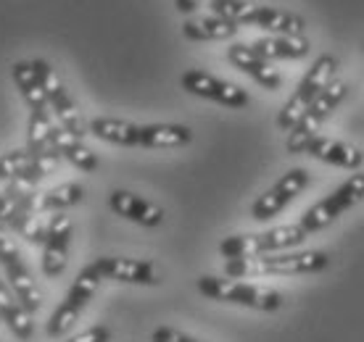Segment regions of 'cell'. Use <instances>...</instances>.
I'll use <instances>...</instances> for the list:
<instances>
[{"label": "cell", "mask_w": 364, "mask_h": 342, "mask_svg": "<svg viewBox=\"0 0 364 342\" xmlns=\"http://www.w3.org/2000/svg\"><path fill=\"white\" fill-rule=\"evenodd\" d=\"M328 253L322 250H285L251 255V258H230L225 274L230 280H254V277H301L328 269Z\"/></svg>", "instance_id": "6da1fadb"}, {"label": "cell", "mask_w": 364, "mask_h": 342, "mask_svg": "<svg viewBox=\"0 0 364 342\" xmlns=\"http://www.w3.org/2000/svg\"><path fill=\"white\" fill-rule=\"evenodd\" d=\"M211 13L232 21V24H251V27L267 29L272 35L301 37L306 29V21L291 11L272 9V6H256L248 0H211Z\"/></svg>", "instance_id": "7a4b0ae2"}, {"label": "cell", "mask_w": 364, "mask_h": 342, "mask_svg": "<svg viewBox=\"0 0 364 342\" xmlns=\"http://www.w3.org/2000/svg\"><path fill=\"white\" fill-rule=\"evenodd\" d=\"M309 234L301 229V224H282L264 229L256 234H230L219 243V253L225 258H251V255H267V253H285L301 248V243Z\"/></svg>", "instance_id": "3957f363"}, {"label": "cell", "mask_w": 364, "mask_h": 342, "mask_svg": "<svg viewBox=\"0 0 364 342\" xmlns=\"http://www.w3.org/2000/svg\"><path fill=\"white\" fill-rule=\"evenodd\" d=\"M196 287L203 297L219 300V303H230V306L254 308V311H280L282 295L277 289L259 287V285H246V282H235L230 277H214V274H203L198 277Z\"/></svg>", "instance_id": "277c9868"}, {"label": "cell", "mask_w": 364, "mask_h": 342, "mask_svg": "<svg viewBox=\"0 0 364 342\" xmlns=\"http://www.w3.org/2000/svg\"><path fill=\"white\" fill-rule=\"evenodd\" d=\"M336 74H338V58L336 55L325 53L311 63L306 77L299 82V87L293 90V95L288 98V103H285V106L280 109V114H277V126H280L282 132H291L293 126H296V121L304 116V111L309 109L311 103L322 95V90L328 87L330 82L336 79Z\"/></svg>", "instance_id": "5b68a950"}, {"label": "cell", "mask_w": 364, "mask_h": 342, "mask_svg": "<svg viewBox=\"0 0 364 342\" xmlns=\"http://www.w3.org/2000/svg\"><path fill=\"white\" fill-rule=\"evenodd\" d=\"M100 282H103V277H100V271L95 263H87V266L74 277L72 287L66 289L64 300L58 303V308H55L53 314H50V319H48V326H46L48 337L61 340V337L77 324V319L82 316V311L87 308L92 295L98 292Z\"/></svg>", "instance_id": "8992f818"}, {"label": "cell", "mask_w": 364, "mask_h": 342, "mask_svg": "<svg viewBox=\"0 0 364 342\" xmlns=\"http://www.w3.org/2000/svg\"><path fill=\"white\" fill-rule=\"evenodd\" d=\"M364 200V171H356L351 174L343 184H338L330 195L314 203V206L301 216V229L306 234H314L319 229H325L336 221L338 216H343L348 208H354L356 203H362Z\"/></svg>", "instance_id": "52a82bcc"}, {"label": "cell", "mask_w": 364, "mask_h": 342, "mask_svg": "<svg viewBox=\"0 0 364 342\" xmlns=\"http://www.w3.org/2000/svg\"><path fill=\"white\" fill-rule=\"evenodd\" d=\"M32 66H35L37 79H40L43 90H46L48 106H50V111H53L55 121L64 126L66 132H72L74 137L82 140L90 129H87V121L82 118V111L77 109V103H74L69 90L64 87V82L58 79V74H55L53 69H50V63L43 61V58H35Z\"/></svg>", "instance_id": "ba28073f"}, {"label": "cell", "mask_w": 364, "mask_h": 342, "mask_svg": "<svg viewBox=\"0 0 364 342\" xmlns=\"http://www.w3.org/2000/svg\"><path fill=\"white\" fill-rule=\"evenodd\" d=\"M346 90H348L346 82H341V79L330 82L328 87L322 90V95L311 103L309 109L304 111V116H301L299 121H296V126L288 132V140H285L288 153H304L306 143L317 135L319 124H322V121H325V118L338 109V103H341V100L346 98Z\"/></svg>", "instance_id": "9c48e42d"}, {"label": "cell", "mask_w": 364, "mask_h": 342, "mask_svg": "<svg viewBox=\"0 0 364 342\" xmlns=\"http://www.w3.org/2000/svg\"><path fill=\"white\" fill-rule=\"evenodd\" d=\"M0 266L6 271L9 287L21 300V306L27 308L29 314H37L40 303H43L40 300V289H37V282L32 280V271L24 263L21 253H18V245L14 243V237H11L6 226H0Z\"/></svg>", "instance_id": "30bf717a"}, {"label": "cell", "mask_w": 364, "mask_h": 342, "mask_svg": "<svg viewBox=\"0 0 364 342\" xmlns=\"http://www.w3.org/2000/svg\"><path fill=\"white\" fill-rule=\"evenodd\" d=\"M306 184H309V171L306 169L296 166V169L285 171L280 180L267 189L264 195H259V198L254 200L251 216H254L256 221H269L272 216H277L280 211H285V208L291 206L293 200L306 189Z\"/></svg>", "instance_id": "8fae6325"}, {"label": "cell", "mask_w": 364, "mask_h": 342, "mask_svg": "<svg viewBox=\"0 0 364 342\" xmlns=\"http://www.w3.org/2000/svg\"><path fill=\"white\" fill-rule=\"evenodd\" d=\"M182 90H188L196 98H206L214 100L219 106H228V109H246L251 98H248L246 90H240L232 82H225L214 77V74H206L200 69H188L182 74Z\"/></svg>", "instance_id": "7c38bea8"}, {"label": "cell", "mask_w": 364, "mask_h": 342, "mask_svg": "<svg viewBox=\"0 0 364 342\" xmlns=\"http://www.w3.org/2000/svg\"><path fill=\"white\" fill-rule=\"evenodd\" d=\"M69 245H72V219L66 216V211H61L48 219V234L43 243V258H40V269L46 280H55L64 274Z\"/></svg>", "instance_id": "4fadbf2b"}, {"label": "cell", "mask_w": 364, "mask_h": 342, "mask_svg": "<svg viewBox=\"0 0 364 342\" xmlns=\"http://www.w3.org/2000/svg\"><path fill=\"white\" fill-rule=\"evenodd\" d=\"M95 266H98L100 277L103 280H114V282H124V285H146V287H154L159 285V271L151 261H140V258H122V255H103V258H95Z\"/></svg>", "instance_id": "5bb4252c"}, {"label": "cell", "mask_w": 364, "mask_h": 342, "mask_svg": "<svg viewBox=\"0 0 364 342\" xmlns=\"http://www.w3.org/2000/svg\"><path fill=\"white\" fill-rule=\"evenodd\" d=\"M228 61L240 69L243 74H248L254 82H259L264 90H280L282 84V77L277 69H272V63L262 58V55L256 53L254 48L246 45V43H232L228 48Z\"/></svg>", "instance_id": "9a60e30c"}, {"label": "cell", "mask_w": 364, "mask_h": 342, "mask_svg": "<svg viewBox=\"0 0 364 342\" xmlns=\"http://www.w3.org/2000/svg\"><path fill=\"white\" fill-rule=\"evenodd\" d=\"M304 153L311 155V158H317V161H325V163H330V166L348 169V171L362 169V163H364V153L359 148H354V145H348V143H341V140H333V137L314 135L309 143H306Z\"/></svg>", "instance_id": "2e32d148"}, {"label": "cell", "mask_w": 364, "mask_h": 342, "mask_svg": "<svg viewBox=\"0 0 364 342\" xmlns=\"http://www.w3.org/2000/svg\"><path fill=\"white\" fill-rule=\"evenodd\" d=\"M109 206L117 216L127 219V221H135L140 226H159L164 221V211L161 206H156L151 200L140 198L135 192H127V189H114L109 195Z\"/></svg>", "instance_id": "e0dca14e"}, {"label": "cell", "mask_w": 364, "mask_h": 342, "mask_svg": "<svg viewBox=\"0 0 364 342\" xmlns=\"http://www.w3.org/2000/svg\"><path fill=\"white\" fill-rule=\"evenodd\" d=\"M50 148H53L64 161L72 163L74 169L87 171V174L98 169V155L92 153L80 137H74L72 132H66L58 121H55L53 129H50Z\"/></svg>", "instance_id": "ac0fdd59"}, {"label": "cell", "mask_w": 364, "mask_h": 342, "mask_svg": "<svg viewBox=\"0 0 364 342\" xmlns=\"http://www.w3.org/2000/svg\"><path fill=\"white\" fill-rule=\"evenodd\" d=\"M0 321L9 326L11 334L18 337L21 342H27L35 332L32 324V314L21 306V300L14 295V289L9 287V282L0 280Z\"/></svg>", "instance_id": "d6986e66"}, {"label": "cell", "mask_w": 364, "mask_h": 342, "mask_svg": "<svg viewBox=\"0 0 364 342\" xmlns=\"http://www.w3.org/2000/svg\"><path fill=\"white\" fill-rule=\"evenodd\" d=\"M256 53L267 58V61H296L309 53V40L301 37H285V35H272V37H259L256 43H251Z\"/></svg>", "instance_id": "ffe728a7"}, {"label": "cell", "mask_w": 364, "mask_h": 342, "mask_svg": "<svg viewBox=\"0 0 364 342\" xmlns=\"http://www.w3.org/2000/svg\"><path fill=\"white\" fill-rule=\"evenodd\" d=\"M87 129H90V135H95L103 143L124 145V148H140V124H135V121L95 116L87 124Z\"/></svg>", "instance_id": "44dd1931"}, {"label": "cell", "mask_w": 364, "mask_h": 342, "mask_svg": "<svg viewBox=\"0 0 364 342\" xmlns=\"http://www.w3.org/2000/svg\"><path fill=\"white\" fill-rule=\"evenodd\" d=\"M182 35L188 37V40H193V43H219V40L235 37L237 24L211 13V16L188 18V21L182 24Z\"/></svg>", "instance_id": "7402d4cb"}, {"label": "cell", "mask_w": 364, "mask_h": 342, "mask_svg": "<svg viewBox=\"0 0 364 342\" xmlns=\"http://www.w3.org/2000/svg\"><path fill=\"white\" fill-rule=\"evenodd\" d=\"M193 143V129L185 124H140V148H185Z\"/></svg>", "instance_id": "603a6c76"}, {"label": "cell", "mask_w": 364, "mask_h": 342, "mask_svg": "<svg viewBox=\"0 0 364 342\" xmlns=\"http://www.w3.org/2000/svg\"><path fill=\"white\" fill-rule=\"evenodd\" d=\"M85 198V187L77 184V182H64L58 187H50L48 192H37L35 195V208L37 214H61V211H69L77 203H82Z\"/></svg>", "instance_id": "cb8c5ba5"}, {"label": "cell", "mask_w": 364, "mask_h": 342, "mask_svg": "<svg viewBox=\"0 0 364 342\" xmlns=\"http://www.w3.org/2000/svg\"><path fill=\"white\" fill-rule=\"evenodd\" d=\"M11 77H14V82H16L21 98L27 100L29 111H50L46 90H43V84H40V79H37L32 61H16L14 66H11ZM50 114H53V111H50Z\"/></svg>", "instance_id": "d4e9b609"}, {"label": "cell", "mask_w": 364, "mask_h": 342, "mask_svg": "<svg viewBox=\"0 0 364 342\" xmlns=\"http://www.w3.org/2000/svg\"><path fill=\"white\" fill-rule=\"evenodd\" d=\"M32 163V153L29 148H18V150H9L0 155V182L16 180L18 174H24Z\"/></svg>", "instance_id": "484cf974"}, {"label": "cell", "mask_w": 364, "mask_h": 342, "mask_svg": "<svg viewBox=\"0 0 364 342\" xmlns=\"http://www.w3.org/2000/svg\"><path fill=\"white\" fill-rule=\"evenodd\" d=\"M66 342H111V329L109 326H90V329H85V332L74 334L69 337Z\"/></svg>", "instance_id": "4316f807"}, {"label": "cell", "mask_w": 364, "mask_h": 342, "mask_svg": "<svg viewBox=\"0 0 364 342\" xmlns=\"http://www.w3.org/2000/svg\"><path fill=\"white\" fill-rule=\"evenodd\" d=\"M151 342H200V340H196V337H191V334L185 332H177L172 326H159L151 334Z\"/></svg>", "instance_id": "83f0119b"}, {"label": "cell", "mask_w": 364, "mask_h": 342, "mask_svg": "<svg viewBox=\"0 0 364 342\" xmlns=\"http://www.w3.org/2000/svg\"><path fill=\"white\" fill-rule=\"evenodd\" d=\"M16 208H18V200L14 198L6 187L0 189V226H6V229H9V221H11V216H14V211H16Z\"/></svg>", "instance_id": "f1b7e54d"}, {"label": "cell", "mask_w": 364, "mask_h": 342, "mask_svg": "<svg viewBox=\"0 0 364 342\" xmlns=\"http://www.w3.org/2000/svg\"><path fill=\"white\" fill-rule=\"evenodd\" d=\"M198 6H200V0H177V9H180L182 13H193Z\"/></svg>", "instance_id": "f546056e"}]
</instances>
